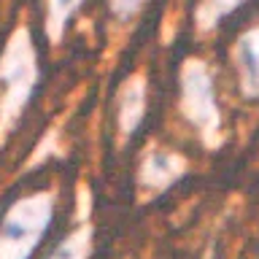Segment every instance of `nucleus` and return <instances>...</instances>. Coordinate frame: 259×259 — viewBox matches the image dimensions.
<instances>
[{"mask_svg": "<svg viewBox=\"0 0 259 259\" xmlns=\"http://www.w3.org/2000/svg\"><path fill=\"white\" fill-rule=\"evenodd\" d=\"M181 111L200 133L219 130V103L208 68L202 62H186L181 70Z\"/></svg>", "mask_w": 259, "mask_h": 259, "instance_id": "3", "label": "nucleus"}, {"mask_svg": "<svg viewBox=\"0 0 259 259\" xmlns=\"http://www.w3.org/2000/svg\"><path fill=\"white\" fill-rule=\"evenodd\" d=\"M176 170H178V159L173 157V154L157 151V154H151V157L143 162L141 178L149 181V184H167V181L176 178Z\"/></svg>", "mask_w": 259, "mask_h": 259, "instance_id": "8", "label": "nucleus"}, {"mask_svg": "<svg viewBox=\"0 0 259 259\" xmlns=\"http://www.w3.org/2000/svg\"><path fill=\"white\" fill-rule=\"evenodd\" d=\"M240 89L246 97H259V27L248 30L235 46Z\"/></svg>", "mask_w": 259, "mask_h": 259, "instance_id": "5", "label": "nucleus"}, {"mask_svg": "<svg viewBox=\"0 0 259 259\" xmlns=\"http://www.w3.org/2000/svg\"><path fill=\"white\" fill-rule=\"evenodd\" d=\"M84 6V0H46V16H44V30L49 44H60L68 32L73 16L78 14V8Z\"/></svg>", "mask_w": 259, "mask_h": 259, "instance_id": "6", "label": "nucleus"}, {"mask_svg": "<svg viewBox=\"0 0 259 259\" xmlns=\"http://www.w3.org/2000/svg\"><path fill=\"white\" fill-rule=\"evenodd\" d=\"M40 81L38 49L27 24H16L0 52V138L24 116Z\"/></svg>", "mask_w": 259, "mask_h": 259, "instance_id": "1", "label": "nucleus"}, {"mask_svg": "<svg viewBox=\"0 0 259 259\" xmlns=\"http://www.w3.org/2000/svg\"><path fill=\"white\" fill-rule=\"evenodd\" d=\"M146 116V81L141 76H130L121 81L116 92V127L119 133L130 138L138 133Z\"/></svg>", "mask_w": 259, "mask_h": 259, "instance_id": "4", "label": "nucleus"}, {"mask_svg": "<svg viewBox=\"0 0 259 259\" xmlns=\"http://www.w3.org/2000/svg\"><path fill=\"white\" fill-rule=\"evenodd\" d=\"M246 0H200L194 8V19H197L200 30H210L216 27L222 19H227L235 8H240Z\"/></svg>", "mask_w": 259, "mask_h": 259, "instance_id": "7", "label": "nucleus"}, {"mask_svg": "<svg viewBox=\"0 0 259 259\" xmlns=\"http://www.w3.org/2000/svg\"><path fill=\"white\" fill-rule=\"evenodd\" d=\"M89 227H81L70 235L68 240H62L60 246L52 251V256L49 259H87L89 254Z\"/></svg>", "mask_w": 259, "mask_h": 259, "instance_id": "9", "label": "nucleus"}, {"mask_svg": "<svg viewBox=\"0 0 259 259\" xmlns=\"http://www.w3.org/2000/svg\"><path fill=\"white\" fill-rule=\"evenodd\" d=\"M54 219V197L35 192L16 200L0 219V259H30Z\"/></svg>", "mask_w": 259, "mask_h": 259, "instance_id": "2", "label": "nucleus"}, {"mask_svg": "<svg viewBox=\"0 0 259 259\" xmlns=\"http://www.w3.org/2000/svg\"><path fill=\"white\" fill-rule=\"evenodd\" d=\"M149 0H108V11L116 22H130L141 14V8Z\"/></svg>", "mask_w": 259, "mask_h": 259, "instance_id": "10", "label": "nucleus"}]
</instances>
